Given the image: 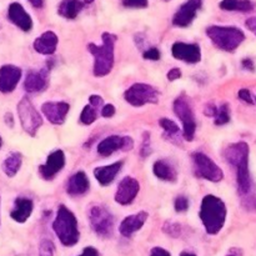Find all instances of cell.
<instances>
[{"mask_svg": "<svg viewBox=\"0 0 256 256\" xmlns=\"http://www.w3.org/2000/svg\"><path fill=\"white\" fill-rule=\"evenodd\" d=\"M224 158L232 166L236 169L238 190L240 195L250 194L252 179L249 172V146L246 142H240L229 145L224 152Z\"/></svg>", "mask_w": 256, "mask_h": 256, "instance_id": "6da1fadb", "label": "cell"}, {"mask_svg": "<svg viewBox=\"0 0 256 256\" xmlns=\"http://www.w3.org/2000/svg\"><path fill=\"white\" fill-rule=\"evenodd\" d=\"M226 214V206L220 198L206 195L202 199L199 216L209 235H216L224 228Z\"/></svg>", "mask_w": 256, "mask_h": 256, "instance_id": "7a4b0ae2", "label": "cell"}, {"mask_svg": "<svg viewBox=\"0 0 256 256\" xmlns=\"http://www.w3.org/2000/svg\"><path fill=\"white\" fill-rule=\"evenodd\" d=\"M102 45H96L94 42H90L88 45V50L94 56V75L98 78L105 76L112 70L116 35L112 32H102Z\"/></svg>", "mask_w": 256, "mask_h": 256, "instance_id": "3957f363", "label": "cell"}, {"mask_svg": "<svg viewBox=\"0 0 256 256\" xmlns=\"http://www.w3.org/2000/svg\"><path fill=\"white\" fill-rule=\"evenodd\" d=\"M52 229L65 246H74L79 242L80 232L75 215L65 205H60L56 218L52 222Z\"/></svg>", "mask_w": 256, "mask_h": 256, "instance_id": "277c9868", "label": "cell"}, {"mask_svg": "<svg viewBox=\"0 0 256 256\" xmlns=\"http://www.w3.org/2000/svg\"><path fill=\"white\" fill-rule=\"evenodd\" d=\"M206 35L212 44L224 52H235L245 40V34L235 26H218L212 25L206 29Z\"/></svg>", "mask_w": 256, "mask_h": 256, "instance_id": "5b68a950", "label": "cell"}, {"mask_svg": "<svg viewBox=\"0 0 256 256\" xmlns=\"http://www.w3.org/2000/svg\"><path fill=\"white\" fill-rule=\"evenodd\" d=\"M89 222L96 235L102 238L112 236L114 230V216L104 205H94L89 209Z\"/></svg>", "mask_w": 256, "mask_h": 256, "instance_id": "8992f818", "label": "cell"}, {"mask_svg": "<svg viewBox=\"0 0 256 256\" xmlns=\"http://www.w3.org/2000/svg\"><path fill=\"white\" fill-rule=\"evenodd\" d=\"M174 112L175 115L182 120V134L184 138L189 142H192L196 132V122H195V115L192 112V108L185 94L180 95L174 102Z\"/></svg>", "mask_w": 256, "mask_h": 256, "instance_id": "52a82bcc", "label": "cell"}, {"mask_svg": "<svg viewBox=\"0 0 256 256\" xmlns=\"http://www.w3.org/2000/svg\"><path fill=\"white\" fill-rule=\"evenodd\" d=\"M18 115H19L20 124L25 132L30 136H35L39 128L42 125V118L39 114L32 102H30L29 98L24 96L18 104Z\"/></svg>", "mask_w": 256, "mask_h": 256, "instance_id": "ba28073f", "label": "cell"}, {"mask_svg": "<svg viewBox=\"0 0 256 256\" xmlns=\"http://www.w3.org/2000/svg\"><path fill=\"white\" fill-rule=\"evenodd\" d=\"M125 100L132 106H142L146 104L159 102V92L156 88L149 84L136 82L132 85L124 94Z\"/></svg>", "mask_w": 256, "mask_h": 256, "instance_id": "9c48e42d", "label": "cell"}, {"mask_svg": "<svg viewBox=\"0 0 256 256\" xmlns=\"http://www.w3.org/2000/svg\"><path fill=\"white\" fill-rule=\"evenodd\" d=\"M192 162H194L195 175L198 178H202V179L209 180L212 182H219L224 179L222 170L204 152H194Z\"/></svg>", "mask_w": 256, "mask_h": 256, "instance_id": "30bf717a", "label": "cell"}, {"mask_svg": "<svg viewBox=\"0 0 256 256\" xmlns=\"http://www.w3.org/2000/svg\"><path fill=\"white\" fill-rule=\"evenodd\" d=\"M134 148V142L130 136H118V135H112V136L106 138L100 144L98 145V152L102 156H110L114 152H129Z\"/></svg>", "mask_w": 256, "mask_h": 256, "instance_id": "8fae6325", "label": "cell"}, {"mask_svg": "<svg viewBox=\"0 0 256 256\" xmlns=\"http://www.w3.org/2000/svg\"><path fill=\"white\" fill-rule=\"evenodd\" d=\"M140 192V184L135 178L126 176L120 182L115 192V202L120 205H129L134 202Z\"/></svg>", "mask_w": 256, "mask_h": 256, "instance_id": "7c38bea8", "label": "cell"}, {"mask_svg": "<svg viewBox=\"0 0 256 256\" xmlns=\"http://www.w3.org/2000/svg\"><path fill=\"white\" fill-rule=\"evenodd\" d=\"M202 0H188L179 8L172 18V24L179 28H186L194 22L198 10L202 8Z\"/></svg>", "mask_w": 256, "mask_h": 256, "instance_id": "4fadbf2b", "label": "cell"}, {"mask_svg": "<svg viewBox=\"0 0 256 256\" xmlns=\"http://www.w3.org/2000/svg\"><path fill=\"white\" fill-rule=\"evenodd\" d=\"M172 54L175 59L182 60L188 64H196L202 60V50L198 44L178 42L172 45Z\"/></svg>", "mask_w": 256, "mask_h": 256, "instance_id": "5bb4252c", "label": "cell"}, {"mask_svg": "<svg viewBox=\"0 0 256 256\" xmlns=\"http://www.w3.org/2000/svg\"><path fill=\"white\" fill-rule=\"evenodd\" d=\"M65 166V155L62 150H55L48 156L46 162L39 166V172L44 180L54 179L55 175Z\"/></svg>", "mask_w": 256, "mask_h": 256, "instance_id": "9a60e30c", "label": "cell"}, {"mask_svg": "<svg viewBox=\"0 0 256 256\" xmlns=\"http://www.w3.org/2000/svg\"><path fill=\"white\" fill-rule=\"evenodd\" d=\"M70 105L65 102H48L42 105V112L52 124L62 125L65 122Z\"/></svg>", "mask_w": 256, "mask_h": 256, "instance_id": "2e32d148", "label": "cell"}, {"mask_svg": "<svg viewBox=\"0 0 256 256\" xmlns=\"http://www.w3.org/2000/svg\"><path fill=\"white\" fill-rule=\"evenodd\" d=\"M22 79V69L15 65H2L0 68V92H12Z\"/></svg>", "mask_w": 256, "mask_h": 256, "instance_id": "e0dca14e", "label": "cell"}, {"mask_svg": "<svg viewBox=\"0 0 256 256\" xmlns=\"http://www.w3.org/2000/svg\"><path fill=\"white\" fill-rule=\"evenodd\" d=\"M8 18L12 24L16 25L22 32H30L32 28V16L25 12L22 4L19 2H12L8 9Z\"/></svg>", "mask_w": 256, "mask_h": 256, "instance_id": "ac0fdd59", "label": "cell"}, {"mask_svg": "<svg viewBox=\"0 0 256 256\" xmlns=\"http://www.w3.org/2000/svg\"><path fill=\"white\" fill-rule=\"evenodd\" d=\"M49 68H42L39 72H29L24 82V88L28 92H39L46 89Z\"/></svg>", "mask_w": 256, "mask_h": 256, "instance_id": "d6986e66", "label": "cell"}, {"mask_svg": "<svg viewBox=\"0 0 256 256\" xmlns=\"http://www.w3.org/2000/svg\"><path fill=\"white\" fill-rule=\"evenodd\" d=\"M149 214L146 212H139L134 215H129L122 222L119 226V232L122 236L130 238L132 234L139 232L146 222Z\"/></svg>", "mask_w": 256, "mask_h": 256, "instance_id": "ffe728a7", "label": "cell"}, {"mask_svg": "<svg viewBox=\"0 0 256 256\" xmlns=\"http://www.w3.org/2000/svg\"><path fill=\"white\" fill-rule=\"evenodd\" d=\"M58 36L54 32H45L34 42L35 52L42 55L54 54L58 46Z\"/></svg>", "mask_w": 256, "mask_h": 256, "instance_id": "44dd1931", "label": "cell"}, {"mask_svg": "<svg viewBox=\"0 0 256 256\" xmlns=\"http://www.w3.org/2000/svg\"><path fill=\"white\" fill-rule=\"evenodd\" d=\"M32 209H34V204H32V200L28 199V198H18L15 200L14 209L10 212V216L14 222L22 224L29 219Z\"/></svg>", "mask_w": 256, "mask_h": 256, "instance_id": "7402d4cb", "label": "cell"}, {"mask_svg": "<svg viewBox=\"0 0 256 256\" xmlns=\"http://www.w3.org/2000/svg\"><path fill=\"white\" fill-rule=\"evenodd\" d=\"M90 182L84 172H79L72 175L66 185V192L72 196H79L89 190Z\"/></svg>", "mask_w": 256, "mask_h": 256, "instance_id": "603a6c76", "label": "cell"}, {"mask_svg": "<svg viewBox=\"0 0 256 256\" xmlns=\"http://www.w3.org/2000/svg\"><path fill=\"white\" fill-rule=\"evenodd\" d=\"M122 166V162H116L114 164L106 165V166H100L94 170L95 179L99 182L100 185L106 186V185L112 184V180L115 179L118 174H119L120 169Z\"/></svg>", "mask_w": 256, "mask_h": 256, "instance_id": "cb8c5ba5", "label": "cell"}, {"mask_svg": "<svg viewBox=\"0 0 256 256\" xmlns=\"http://www.w3.org/2000/svg\"><path fill=\"white\" fill-rule=\"evenodd\" d=\"M152 172H154L155 176L159 178L162 182H175L178 179L176 170L168 160H158V162H155L154 166H152Z\"/></svg>", "mask_w": 256, "mask_h": 256, "instance_id": "d4e9b609", "label": "cell"}, {"mask_svg": "<svg viewBox=\"0 0 256 256\" xmlns=\"http://www.w3.org/2000/svg\"><path fill=\"white\" fill-rule=\"evenodd\" d=\"M84 8V2L82 0H62L58 8V12L65 19H75Z\"/></svg>", "mask_w": 256, "mask_h": 256, "instance_id": "484cf974", "label": "cell"}, {"mask_svg": "<svg viewBox=\"0 0 256 256\" xmlns=\"http://www.w3.org/2000/svg\"><path fill=\"white\" fill-rule=\"evenodd\" d=\"M22 164V156L20 152H12L2 162V172L9 178H14L18 174Z\"/></svg>", "mask_w": 256, "mask_h": 256, "instance_id": "4316f807", "label": "cell"}, {"mask_svg": "<svg viewBox=\"0 0 256 256\" xmlns=\"http://www.w3.org/2000/svg\"><path fill=\"white\" fill-rule=\"evenodd\" d=\"M220 9L226 12H249L254 9V4L250 0H222L219 4Z\"/></svg>", "mask_w": 256, "mask_h": 256, "instance_id": "83f0119b", "label": "cell"}, {"mask_svg": "<svg viewBox=\"0 0 256 256\" xmlns=\"http://www.w3.org/2000/svg\"><path fill=\"white\" fill-rule=\"evenodd\" d=\"M215 125H225L230 122V109L228 104H222L216 106V112L214 114Z\"/></svg>", "mask_w": 256, "mask_h": 256, "instance_id": "f1b7e54d", "label": "cell"}, {"mask_svg": "<svg viewBox=\"0 0 256 256\" xmlns=\"http://www.w3.org/2000/svg\"><path fill=\"white\" fill-rule=\"evenodd\" d=\"M98 112L99 109L95 106H92V104H88L86 106L82 109V114H80V122L84 125H90L98 119Z\"/></svg>", "mask_w": 256, "mask_h": 256, "instance_id": "f546056e", "label": "cell"}, {"mask_svg": "<svg viewBox=\"0 0 256 256\" xmlns=\"http://www.w3.org/2000/svg\"><path fill=\"white\" fill-rule=\"evenodd\" d=\"M159 125L164 129L165 136L172 138L170 140H172L178 134H179V126L176 125V122L168 119V118H162V119L159 120Z\"/></svg>", "mask_w": 256, "mask_h": 256, "instance_id": "4dcf8cb0", "label": "cell"}, {"mask_svg": "<svg viewBox=\"0 0 256 256\" xmlns=\"http://www.w3.org/2000/svg\"><path fill=\"white\" fill-rule=\"evenodd\" d=\"M55 246L50 240H42L39 246L40 256H54Z\"/></svg>", "mask_w": 256, "mask_h": 256, "instance_id": "1f68e13d", "label": "cell"}, {"mask_svg": "<svg viewBox=\"0 0 256 256\" xmlns=\"http://www.w3.org/2000/svg\"><path fill=\"white\" fill-rule=\"evenodd\" d=\"M189 209V200H188L186 196H178L175 199V212H185Z\"/></svg>", "mask_w": 256, "mask_h": 256, "instance_id": "d6a6232c", "label": "cell"}, {"mask_svg": "<svg viewBox=\"0 0 256 256\" xmlns=\"http://www.w3.org/2000/svg\"><path fill=\"white\" fill-rule=\"evenodd\" d=\"M122 5L126 8L144 9L149 5V0H122Z\"/></svg>", "mask_w": 256, "mask_h": 256, "instance_id": "836d02e7", "label": "cell"}, {"mask_svg": "<svg viewBox=\"0 0 256 256\" xmlns=\"http://www.w3.org/2000/svg\"><path fill=\"white\" fill-rule=\"evenodd\" d=\"M152 152V148H150V132H144V140H142V150H140V154L142 158H146L148 155Z\"/></svg>", "mask_w": 256, "mask_h": 256, "instance_id": "e575fe53", "label": "cell"}, {"mask_svg": "<svg viewBox=\"0 0 256 256\" xmlns=\"http://www.w3.org/2000/svg\"><path fill=\"white\" fill-rule=\"evenodd\" d=\"M164 232L170 236L176 238L180 235V226L178 224H172V222H166L164 226Z\"/></svg>", "mask_w": 256, "mask_h": 256, "instance_id": "d590c367", "label": "cell"}, {"mask_svg": "<svg viewBox=\"0 0 256 256\" xmlns=\"http://www.w3.org/2000/svg\"><path fill=\"white\" fill-rule=\"evenodd\" d=\"M144 59L146 60H152V62H156V60L160 59V52L156 49V48H150L146 52H144L142 54Z\"/></svg>", "mask_w": 256, "mask_h": 256, "instance_id": "8d00e7d4", "label": "cell"}, {"mask_svg": "<svg viewBox=\"0 0 256 256\" xmlns=\"http://www.w3.org/2000/svg\"><path fill=\"white\" fill-rule=\"evenodd\" d=\"M100 114H102V118H112L115 115V106L112 104H108V105H104L102 109V112H100Z\"/></svg>", "mask_w": 256, "mask_h": 256, "instance_id": "74e56055", "label": "cell"}, {"mask_svg": "<svg viewBox=\"0 0 256 256\" xmlns=\"http://www.w3.org/2000/svg\"><path fill=\"white\" fill-rule=\"evenodd\" d=\"M239 98L242 102H248V104H254V100H252V94H250L249 89H242L239 92Z\"/></svg>", "mask_w": 256, "mask_h": 256, "instance_id": "f35d334b", "label": "cell"}, {"mask_svg": "<svg viewBox=\"0 0 256 256\" xmlns=\"http://www.w3.org/2000/svg\"><path fill=\"white\" fill-rule=\"evenodd\" d=\"M166 78L169 82H175V80H178L182 78V70H180L179 68H172V69L168 72Z\"/></svg>", "mask_w": 256, "mask_h": 256, "instance_id": "ab89813d", "label": "cell"}, {"mask_svg": "<svg viewBox=\"0 0 256 256\" xmlns=\"http://www.w3.org/2000/svg\"><path fill=\"white\" fill-rule=\"evenodd\" d=\"M102 102H104V100H102V98L99 96V95H92V96L89 98V104L98 108V109L102 106Z\"/></svg>", "mask_w": 256, "mask_h": 256, "instance_id": "60d3db41", "label": "cell"}, {"mask_svg": "<svg viewBox=\"0 0 256 256\" xmlns=\"http://www.w3.org/2000/svg\"><path fill=\"white\" fill-rule=\"evenodd\" d=\"M150 256H172L169 252H166L162 248H152L150 252Z\"/></svg>", "mask_w": 256, "mask_h": 256, "instance_id": "b9f144b4", "label": "cell"}, {"mask_svg": "<svg viewBox=\"0 0 256 256\" xmlns=\"http://www.w3.org/2000/svg\"><path fill=\"white\" fill-rule=\"evenodd\" d=\"M246 28L250 30V32H252L254 34L256 35V16H252V18H249V19L246 20Z\"/></svg>", "mask_w": 256, "mask_h": 256, "instance_id": "7bdbcfd3", "label": "cell"}, {"mask_svg": "<svg viewBox=\"0 0 256 256\" xmlns=\"http://www.w3.org/2000/svg\"><path fill=\"white\" fill-rule=\"evenodd\" d=\"M79 256H99V252H98V250L95 249V248L88 246V248H85L84 252H82V255H79Z\"/></svg>", "mask_w": 256, "mask_h": 256, "instance_id": "ee69618b", "label": "cell"}, {"mask_svg": "<svg viewBox=\"0 0 256 256\" xmlns=\"http://www.w3.org/2000/svg\"><path fill=\"white\" fill-rule=\"evenodd\" d=\"M215 112H216V106L214 104H208L204 109V112L206 116H214Z\"/></svg>", "mask_w": 256, "mask_h": 256, "instance_id": "f6af8a7d", "label": "cell"}, {"mask_svg": "<svg viewBox=\"0 0 256 256\" xmlns=\"http://www.w3.org/2000/svg\"><path fill=\"white\" fill-rule=\"evenodd\" d=\"M242 66L248 70H254V62H252V59H244L242 60Z\"/></svg>", "mask_w": 256, "mask_h": 256, "instance_id": "bcb514c9", "label": "cell"}, {"mask_svg": "<svg viewBox=\"0 0 256 256\" xmlns=\"http://www.w3.org/2000/svg\"><path fill=\"white\" fill-rule=\"evenodd\" d=\"M28 2L34 8H42V5H44V0H28Z\"/></svg>", "mask_w": 256, "mask_h": 256, "instance_id": "7dc6e473", "label": "cell"}, {"mask_svg": "<svg viewBox=\"0 0 256 256\" xmlns=\"http://www.w3.org/2000/svg\"><path fill=\"white\" fill-rule=\"evenodd\" d=\"M5 122H6V124L9 125L10 128L14 126V120H12V115L10 114V112L5 114Z\"/></svg>", "mask_w": 256, "mask_h": 256, "instance_id": "c3c4849f", "label": "cell"}, {"mask_svg": "<svg viewBox=\"0 0 256 256\" xmlns=\"http://www.w3.org/2000/svg\"><path fill=\"white\" fill-rule=\"evenodd\" d=\"M180 256H196L195 254H192V252H182Z\"/></svg>", "mask_w": 256, "mask_h": 256, "instance_id": "681fc988", "label": "cell"}, {"mask_svg": "<svg viewBox=\"0 0 256 256\" xmlns=\"http://www.w3.org/2000/svg\"><path fill=\"white\" fill-rule=\"evenodd\" d=\"M94 0H84V2H86V4H90V2H92Z\"/></svg>", "mask_w": 256, "mask_h": 256, "instance_id": "f907efd6", "label": "cell"}, {"mask_svg": "<svg viewBox=\"0 0 256 256\" xmlns=\"http://www.w3.org/2000/svg\"><path fill=\"white\" fill-rule=\"evenodd\" d=\"M2 138H0V146H2Z\"/></svg>", "mask_w": 256, "mask_h": 256, "instance_id": "816d5d0a", "label": "cell"}, {"mask_svg": "<svg viewBox=\"0 0 256 256\" xmlns=\"http://www.w3.org/2000/svg\"><path fill=\"white\" fill-rule=\"evenodd\" d=\"M228 256H234V255H228Z\"/></svg>", "mask_w": 256, "mask_h": 256, "instance_id": "f5cc1de1", "label": "cell"}]
</instances>
